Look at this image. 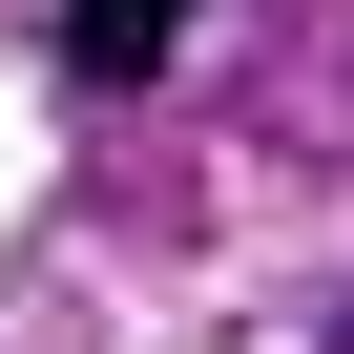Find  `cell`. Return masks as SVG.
<instances>
[{"label":"cell","instance_id":"1","mask_svg":"<svg viewBox=\"0 0 354 354\" xmlns=\"http://www.w3.org/2000/svg\"><path fill=\"white\" fill-rule=\"evenodd\" d=\"M167 42H188V0H63V63L84 84H146Z\"/></svg>","mask_w":354,"mask_h":354},{"label":"cell","instance_id":"2","mask_svg":"<svg viewBox=\"0 0 354 354\" xmlns=\"http://www.w3.org/2000/svg\"><path fill=\"white\" fill-rule=\"evenodd\" d=\"M333 354H354V292H333Z\"/></svg>","mask_w":354,"mask_h":354}]
</instances>
